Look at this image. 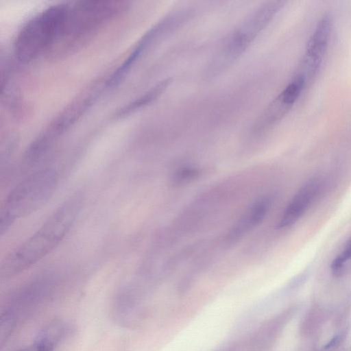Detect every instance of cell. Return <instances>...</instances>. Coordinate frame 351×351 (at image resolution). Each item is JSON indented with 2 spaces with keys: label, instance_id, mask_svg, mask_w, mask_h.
Returning <instances> with one entry per match:
<instances>
[{
  "label": "cell",
  "instance_id": "obj_1",
  "mask_svg": "<svg viewBox=\"0 0 351 351\" xmlns=\"http://www.w3.org/2000/svg\"><path fill=\"white\" fill-rule=\"evenodd\" d=\"M83 204L82 193L66 199L29 238L3 260L1 274H18L41 260L52 251L72 228Z\"/></svg>",
  "mask_w": 351,
  "mask_h": 351
},
{
  "label": "cell",
  "instance_id": "obj_2",
  "mask_svg": "<svg viewBox=\"0 0 351 351\" xmlns=\"http://www.w3.org/2000/svg\"><path fill=\"white\" fill-rule=\"evenodd\" d=\"M125 1H82L68 3L59 36L48 54L62 56L80 47L99 28L124 12Z\"/></svg>",
  "mask_w": 351,
  "mask_h": 351
},
{
  "label": "cell",
  "instance_id": "obj_3",
  "mask_svg": "<svg viewBox=\"0 0 351 351\" xmlns=\"http://www.w3.org/2000/svg\"><path fill=\"white\" fill-rule=\"evenodd\" d=\"M59 181L58 172L46 168L32 173L8 193L0 210V233L5 234L16 220L44 206L54 193Z\"/></svg>",
  "mask_w": 351,
  "mask_h": 351
},
{
  "label": "cell",
  "instance_id": "obj_4",
  "mask_svg": "<svg viewBox=\"0 0 351 351\" xmlns=\"http://www.w3.org/2000/svg\"><path fill=\"white\" fill-rule=\"evenodd\" d=\"M284 1H272L263 3L230 34L210 60L206 76H217L232 65L273 20L282 8Z\"/></svg>",
  "mask_w": 351,
  "mask_h": 351
},
{
  "label": "cell",
  "instance_id": "obj_5",
  "mask_svg": "<svg viewBox=\"0 0 351 351\" xmlns=\"http://www.w3.org/2000/svg\"><path fill=\"white\" fill-rule=\"evenodd\" d=\"M68 3L51 6L29 20L14 43V54L21 63H28L50 51L62 26Z\"/></svg>",
  "mask_w": 351,
  "mask_h": 351
},
{
  "label": "cell",
  "instance_id": "obj_6",
  "mask_svg": "<svg viewBox=\"0 0 351 351\" xmlns=\"http://www.w3.org/2000/svg\"><path fill=\"white\" fill-rule=\"evenodd\" d=\"M332 29V19L324 14L317 22L309 37L296 75L306 84L317 75L327 51Z\"/></svg>",
  "mask_w": 351,
  "mask_h": 351
},
{
  "label": "cell",
  "instance_id": "obj_7",
  "mask_svg": "<svg viewBox=\"0 0 351 351\" xmlns=\"http://www.w3.org/2000/svg\"><path fill=\"white\" fill-rule=\"evenodd\" d=\"M174 28H176L175 23L170 17L166 18L152 27L142 38L122 64L120 65V66L111 75L106 81V85L108 87H113L117 85L153 40L161 33L165 32L168 30L171 31Z\"/></svg>",
  "mask_w": 351,
  "mask_h": 351
},
{
  "label": "cell",
  "instance_id": "obj_8",
  "mask_svg": "<svg viewBox=\"0 0 351 351\" xmlns=\"http://www.w3.org/2000/svg\"><path fill=\"white\" fill-rule=\"evenodd\" d=\"M316 190V183L313 182L306 184L300 189L284 210L278 227L282 228L295 223L311 204L315 195Z\"/></svg>",
  "mask_w": 351,
  "mask_h": 351
},
{
  "label": "cell",
  "instance_id": "obj_9",
  "mask_svg": "<svg viewBox=\"0 0 351 351\" xmlns=\"http://www.w3.org/2000/svg\"><path fill=\"white\" fill-rule=\"evenodd\" d=\"M295 102L291 96L282 90L258 117L254 126L256 131L261 132L275 125L288 113Z\"/></svg>",
  "mask_w": 351,
  "mask_h": 351
},
{
  "label": "cell",
  "instance_id": "obj_10",
  "mask_svg": "<svg viewBox=\"0 0 351 351\" xmlns=\"http://www.w3.org/2000/svg\"><path fill=\"white\" fill-rule=\"evenodd\" d=\"M269 206V201L267 198H261L256 201L232 229L229 235L230 239L234 240L258 224L265 217Z\"/></svg>",
  "mask_w": 351,
  "mask_h": 351
},
{
  "label": "cell",
  "instance_id": "obj_11",
  "mask_svg": "<svg viewBox=\"0 0 351 351\" xmlns=\"http://www.w3.org/2000/svg\"><path fill=\"white\" fill-rule=\"evenodd\" d=\"M169 83V80H165L158 83L144 95L128 104L127 106L123 107L117 112L116 116L118 117L126 116V114H130L136 110L149 104L164 92Z\"/></svg>",
  "mask_w": 351,
  "mask_h": 351
},
{
  "label": "cell",
  "instance_id": "obj_12",
  "mask_svg": "<svg viewBox=\"0 0 351 351\" xmlns=\"http://www.w3.org/2000/svg\"><path fill=\"white\" fill-rule=\"evenodd\" d=\"M197 171L195 169H184L180 170L176 175V179L179 181H183L194 178L197 174Z\"/></svg>",
  "mask_w": 351,
  "mask_h": 351
},
{
  "label": "cell",
  "instance_id": "obj_13",
  "mask_svg": "<svg viewBox=\"0 0 351 351\" xmlns=\"http://www.w3.org/2000/svg\"><path fill=\"white\" fill-rule=\"evenodd\" d=\"M341 339V337L340 336H337L335 337H334L326 346V348H332L333 346H335V345H337L339 340Z\"/></svg>",
  "mask_w": 351,
  "mask_h": 351
},
{
  "label": "cell",
  "instance_id": "obj_14",
  "mask_svg": "<svg viewBox=\"0 0 351 351\" xmlns=\"http://www.w3.org/2000/svg\"><path fill=\"white\" fill-rule=\"evenodd\" d=\"M19 351H37V350H36L35 346L34 345L32 346L21 349Z\"/></svg>",
  "mask_w": 351,
  "mask_h": 351
}]
</instances>
